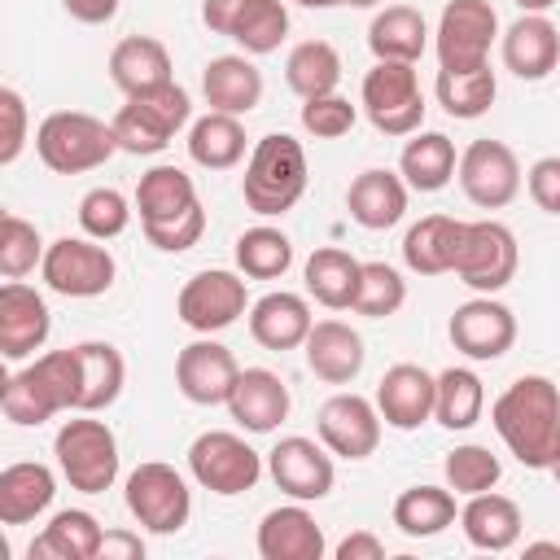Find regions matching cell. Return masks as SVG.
<instances>
[{"instance_id":"cell-31","label":"cell","mask_w":560,"mask_h":560,"mask_svg":"<svg viewBox=\"0 0 560 560\" xmlns=\"http://www.w3.org/2000/svg\"><path fill=\"white\" fill-rule=\"evenodd\" d=\"M521 525H525L521 508L508 494H494V490L468 494V503L459 512V529H464V538L477 551H508V547H516Z\"/></svg>"},{"instance_id":"cell-49","label":"cell","mask_w":560,"mask_h":560,"mask_svg":"<svg viewBox=\"0 0 560 560\" xmlns=\"http://www.w3.org/2000/svg\"><path fill=\"white\" fill-rule=\"evenodd\" d=\"M354 118H359V109H354L346 96H337V92L302 101V127H306L315 140H337V136H346V131L354 127Z\"/></svg>"},{"instance_id":"cell-47","label":"cell","mask_w":560,"mask_h":560,"mask_svg":"<svg viewBox=\"0 0 560 560\" xmlns=\"http://www.w3.org/2000/svg\"><path fill=\"white\" fill-rule=\"evenodd\" d=\"M44 241H39V228L26 223L22 214H4L0 219V271L4 280H22L31 276L39 262H44Z\"/></svg>"},{"instance_id":"cell-27","label":"cell","mask_w":560,"mask_h":560,"mask_svg":"<svg viewBox=\"0 0 560 560\" xmlns=\"http://www.w3.org/2000/svg\"><path fill=\"white\" fill-rule=\"evenodd\" d=\"M109 79L122 96H144L162 83H175L171 79V52L162 39L153 35H127L114 44L109 52Z\"/></svg>"},{"instance_id":"cell-20","label":"cell","mask_w":560,"mask_h":560,"mask_svg":"<svg viewBox=\"0 0 560 560\" xmlns=\"http://www.w3.org/2000/svg\"><path fill=\"white\" fill-rule=\"evenodd\" d=\"M433 398H438V376H429L420 363H394L376 385V411L398 433H411L424 420H433Z\"/></svg>"},{"instance_id":"cell-17","label":"cell","mask_w":560,"mask_h":560,"mask_svg":"<svg viewBox=\"0 0 560 560\" xmlns=\"http://www.w3.org/2000/svg\"><path fill=\"white\" fill-rule=\"evenodd\" d=\"M381 424L376 402L363 394H332L315 416L319 442L341 459H368L381 446Z\"/></svg>"},{"instance_id":"cell-19","label":"cell","mask_w":560,"mask_h":560,"mask_svg":"<svg viewBox=\"0 0 560 560\" xmlns=\"http://www.w3.org/2000/svg\"><path fill=\"white\" fill-rule=\"evenodd\" d=\"M52 332V315L39 289L22 284V280H4L0 284V354L9 363L31 359Z\"/></svg>"},{"instance_id":"cell-24","label":"cell","mask_w":560,"mask_h":560,"mask_svg":"<svg viewBox=\"0 0 560 560\" xmlns=\"http://www.w3.org/2000/svg\"><path fill=\"white\" fill-rule=\"evenodd\" d=\"M346 210L359 228L385 232L407 214V179L398 171H385V166L359 171L346 188Z\"/></svg>"},{"instance_id":"cell-3","label":"cell","mask_w":560,"mask_h":560,"mask_svg":"<svg viewBox=\"0 0 560 560\" xmlns=\"http://www.w3.org/2000/svg\"><path fill=\"white\" fill-rule=\"evenodd\" d=\"M35 153L52 175H83L105 166L118 153V140L109 122L83 109H57L35 127Z\"/></svg>"},{"instance_id":"cell-39","label":"cell","mask_w":560,"mask_h":560,"mask_svg":"<svg viewBox=\"0 0 560 560\" xmlns=\"http://www.w3.org/2000/svg\"><path fill=\"white\" fill-rule=\"evenodd\" d=\"M188 158L206 171H228L245 158V127L236 114H201L192 127H188Z\"/></svg>"},{"instance_id":"cell-1","label":"cell","mask_w":560,"mask_h":560,"mask_svg":"<svg viewBox=\"0 0 560 560\" xmlns=\"http://www.w3.org/2000/svg\"><path fill=\"white\" fill-rule=\"evenodd\" d=\"M503 446L525 468H551L560 455V385L529 372L516 376L490 407Z\"/></svg>"},{"instance_id":"cell-4","label":"cell","mask_w":560,"mask_h":560,"mask_svg":"<svg viewBox=\"0 0 560 560\" xmlns=\"http://www.w3.org/2000/svg\"><path fill=\"white\" fill-rule=\"evenodd\" d=\"M188 122H192V96L179 83H162L144 96H127V105L109 118L118 149L136 153V158L162 153L175 140V131Z\"/></svg>"},{"instance_id":"cell-12","label":"cell","mask_w":560,"mask_h":560,"mask_svg":"<svg viewBox=\"0 0 560 560\" xmlns=\"http://www.w3.org/2000/svg\"><path fill=\"white\" fill-rule=\"evenodd\" d=\"M249 306V289H245V276L241 271H223V267H210V271H197L184 280L179 298H175V315L192 328V332H223L232 328Z\"/></svg>"},{"instance_id":"cell-13","label":"cell","mask_w":560,"mask_h":560,"mask_svg":"<svg viewBox=\"0 0 560 560\" xmlns=\"http://www.w3.org/2000/svg\"><path fill=\"white\" fill-rule=\"evenodd\" d=\"M201 22L214 35L236 39L249 57H267L289 35V9L284 0H206Z\"/></svg>"},{"instance_id":"cell-25","label":"cell","mask_w":560,"mask_h":560,"mask_svg":"<svg viewBox=\"0 0 560 560\" xmlns=\"http://www.w3.org/2000/svg\"><path fill=\"white\" fill-rule=\"evenodd\" d=\"M324 547H328L324 529L298 499L289 508H271L258 521V556L262 560H319Z\"/></svg>"},{"instance_id":"cell-33","label":"cell","mask_w":560,"mask_h":560,"mask_svg":"<svg viewBox=\"0 0 560 560\" xmlns=\"http://www.w3.org/2000/svg\"><path fill=\"white\" fill-rule=\"evenodd\" d=\"M0 407H4V420L9 424H22V429H39L44 420H52L57 411H66L57 385L48 381L44 363H26L22 372L4 376V389H0Z\"/></svg>"},{"instance_id":"cell-23","label":"cell","mask_w":560,"mask_h":560,"mask_svg":"<svg viewBox=\"0 0 560 560\" xmlns=\"http://www.w3.org/2000/svg\"><path fill=\"white\" fill-rule=\"evenodd\" d=\"M302 350H306V368L328 385H350L363 372V359H368L363 337L341 319H315Z\"/></svg>"},{"instance_id":"cell-58","label":"cell","mask_w":560,"mask_h":560,"mask_svg":"<svg viewBox=\"0 0 560 560\" xmlns=\"http://www.w3.org/2000/svg\"><path fill=\"white\" fill-rule=\"evenodd\" d=\"M298 4H306V9H337V4H350V0H298Z\"/></svg>"},{"instance_id":"cell-21","label":"cell","mask_w":560,"mask_h":560,"mask_svg":"<svg viewBox=\"0 0 560 560\" xmlns=\"http://www.w3.org/2000/svg\"><path fill=\"white\" fill-rule=\"evenodd\" d=\"M228 411L241 429L271 433L289 420V385L271 368H241V376L228 394Z\"/></svg>"},{"instance_id":"cell-52","label":"cell","mask_w":560,"mask_h":560,"mask_svg":"<svg viewBox=\"0 0 560 560\" xmlns=\"http://www.w3.org/2000/svg\"><path fill=\"white\" fill-rule=\"evenodd\" d=\"M525 188H529V197H534L538 210L560 214V158H556V153H551V158H538V162L525 171Z\"/></svg>"},{"instance_id":"cell-37","label":"cell","mask_w":560,"mask_h":560,"mask_svg":"<svg viewBox=\"0 0 560 560\" xmlns=\"http://www.w3.org/2000/svg\"><path fill=\"white\" fill-rule=\"evenodd\" d=\"M359 271H363V262L354 258V254H346V249H337V245H324V249H315L311 258H306V293L319 302V306H328V311H346V306H354V293H359Z\"/></svg>"},{"instance_id":"cell-7","label":"cell","mask_w":560,"mask_h":560,"mask_svg":"<svg viewBox=\"0 0 560 560\" xmlns=\"http://www.w3.org/2000/svg\"><path fill=\"white\" fill-rule=\"evenodd\" d=\"M188 472L201 490L210 494H245L254 490V481L262 477V455L241 438V433H228V429H206L192 438L188 446Z\"/></svg>"},{"instance_id":"cell-57","label":"cell","mask_w":560,"mask_h":560,"mask_svg":"<svg viewBox=\"0 0 560 560\" xmlns=\"http://www.w3.org/2000/svg\"><path fill=\"white\" fill-rule=\"evenodd\" d=\"M525 551H529V556H538V551H551V556H560V542H525Z\"/></svg>"},{"instance_id":"cell-36","label":"cell","mask_w":560,"mask_h":560,"mask_svg":"<svg viewBox=\"0 0 560 560\" xmlns=\"http://www.w3.org/2000/svg\"><path fill=\"white\" fill-rule=\"evenodd\" d=\"M79 407L74 411H105L118 402L127 385V363L109 341H79Z\"/></svg>"},{"instance_id":"cell-45","label":"cell","mask_w":560,"mask_h":560,"mask_svg":"<svg viewBox=\"0 0 560 560\" xmlns=\"http://www.w3.org/2000/svg\"><path fill=\"white\" fill-rule=\"evenodd\" d=\"M442 472H446V486H451L455 494L468 499V494H486V490H494L499 477H503V464H499V455H490V446L464 442V446L446 451Z\"/></svg>"},{"instance_id":"cell-6","label":"cell","mask_w":560,"mask_h":560,"mask_svg":"<svg viewBox=\"0 0 560 560\" xmlns=\"http://www.w3.org/2000/svg\"><path fill=\"white\" fill-rule=\"evenodd\" d=\"M363 114L381 136H416L424 122V96L411 61H376L363 74Z\"/></svg>"},{"instance_id":"cell-53","label":"cell","mask_w":560,"mask_h":560,"mask_svg":"<svg viewBox=\"0 0 560 560\" xmlns=\"http://www.w3.org/2000/svg\"><path fill=\"white\" fill-rule=\"evenodd\" d=\"M140 556H144V538L140 534H131V529H105L96 560H140Z\"/></svg>"},{"instance_id":"cell-9","label":"cell","mask_w":560,"mask_h":560,"mask_svg":"<svg viewBox=\"0 0 560 560\" xmlns=\"http://www.w3.org/2000/svg\"><path fill=\"white\" fill-rule=\"evenodd\" d=\"M499 39V13L490 0H446L433 48L442 70H481L490 66V44Z\"/></svg>"},{"instance_id":"cell-50","label":"cell","mask_w":560,"mask_h":560,"mask_svg":"<svg viewBox=\"0 0 560 560\" xmlns=\"http://www.w3.org/2000/svg\"><path fill=\"white\" fill-rule=\"evenodd\" d=\"M140 228H144V241H149L153 249H162V254H184V249H192V245L201 241V232H206V210L192 206V210L179 214V219H166V223H140Z\"/></svg>"},{"instance_id":"cell-32","label":"cell","mask_w":560,"mask_h":560,"mask_svg":"<svg viewBox=\"0 0 560 560\" xmlns=\"http://www.w3.org/2000/svg\"><path fill=\"white\" fill-rule=\"evenodd\" d=\"M101 538H105V525L92 512L66 508L44 525V534L26 547V556L31 560H96Z\"/></svg>"},{"instance_id":"cell-10","label":"cell","mask_w":560,"mask_h":560,"mask_svg":"<svg viewBox=\"0 0 560 560\" xmlns=\"http://www.w3.org/2000/svg\"><path fill=\"white\" fill-rule=\"evenodd\" d=\"M516 262H521V249H516V236H512L508 223H499V219L464 223L459 254H455V276L468 289H477V293L508 289L512 276H516Z\"/></svg>"},{"instance_id":"cell-29","label":"cell","mask_w":560,"mask_h":560,"mask_svg":"<svg viewBox=\"0 0 560 560\" xmlns=\"http://www.w3.org/2000/svg\"><path fill=\"white\" fill-rule=\"evenodd\" d=\"M52 494H57V477L48 464L39 459L9 464L0 472V525H31L39 512L52 508Z\"/></svg>"},{"instance_id":"cell-38","label":"cell","mask_w":560,"mask_h":560,"mask_svg":"<svg viewBox=\"0 0 560 560\" xmlns=\"http://www.w3.org/2000/svg\"><path fill=\"white\" fill-rule=\"evenodd\" d=\"M197 201V188H192V175L179 171V166H153L140 175L136 184V210H140V223H166V219H179L188 214Z\"/></svg>"},{"instance_id":"cell-18","label":"cell","mask_w":560,"mask_h":560,"mask_svg":"<svg viewBox=\"0 0 560 560\" xmlns=\"http://www.w3.org/2000/svg\"><path fill=\"white\" fill-rule=\"evenodd\" d=\"M267 472H271V481L289 494V499H298V503H315V499H324L328 490H332V481H337V468H332V455L319 446V442H311V438H280L271 451H267Z\"/></svg>"},{"instance_id":"cell-28","label":"cell","mask_w":560,"mask_h":560,"mask_svg":"<svg viewBox=\"0 0 560 560\" xmlns=\"http://www.w3.org/2000/svg\"><path fill=\"white\" fill-rule=\"evenodd\" d=\"M201 96H206L210 109L241 118L262 101V74L249 57H236V52L210 57L206 70H201Z\"/></svg>"},{"instance_id":"cell-2","label":"cell","mask_w":560,"mask_h":560,"mask_svg":"<svg viewBox=\"0 0 560 560\" xmlns=\"http://www.w3.org/2000/svg\"><path fill=\"white\" fill-rule=\"evenodd\" d=\"M306 149L302 140H293L289 131H271L254 144L249 162H245V179H241V197L254 214L276 219L284 210H293L306 192Z\"/></svg>"},{"instance_id":"cell-54","label":"cell","mask_w":560,"mask_h":560,"mask_svg":"<svg viewBox=\"0 0 560 560\" xmlns=\"http://www.w3.org/2000/svg\"><path fill=\"white\" fill-rule=\"evenodd\" d=\"M381 556H385V547H381V538L368 534V529H354V534H346V538L337 542V560H381Z\"/></svg>"},{"instance_id":"cell-26","label":"cell","mask_w":560,"mask_h":560,"mask_svg":"<svg viewBox=\"0 0 560 560\" xmlns=\"http://www.w3.org/2000/svg\"><path fill=\"white\" fill-rule=\"evenodd\" d=\"M311 306L302 293H289V289H276V293H262L254 306H249V337L262 346V350H298L311 332Z\"/></svg>"},{"instance_id":"cell-43","label":"cell","mask_w":560,"mask_h":560,"mask_svg":"<svg viewBox=\"0 0 560 560\" xmlns=\"http://www.w3.org/2000/svg\"><path fill=\"white\" fill-rule=\"evenodd\" d=\"M494 92H499V83H494V70L490 66H481V70H438V79H433L438 105L451 118H464V122L490 114Z\"/></svg>"},{"instance_id":"cell-40","label":"cell","mask_w":560,"mask_h":560,"mask_svg":"<svg viewBox=\"0 0 560 560\" xmlns=\"http://www.w3.org/2000/svg\"><path fill=\"white\" fill-rule=\"evenodd\" d=\"M486 411V385L472 368H446L438 372V398H433V420L451 433H464L481 420Z\"/></svg>"},{"instance_id":"cell-8","label":"cell","mask_w":560,"mask_h":560,"mask_svg":"<svg viewBox=\"0 0 560 560\" xmlns=\"http://www.w3.org/2000/svg\"><path fill=\"white\" fill-rule=\"evenodd\" d=\"M127 512L149 534H179L192 516V490L184 472H175L162 459H149L127 477Z\"/></svg>"},{"instance_id":"cell-51","label":"cell","mask_w":560,"mask_h":560,"mask_svg":"<svg viewBox=\"0 0 560 560\" xmlns=\"http://www.w3.org/2000/svg\"><path fill=\"white\" fill-rule=\"evenodd\" d=\"M0 166H13L26 149V101L18 88H0Z\"/></svg>"},{"instance_id":"cell-41","label":"cell","mask_w":560,"mask_h":560,"mask_svg":"<svg viewBox=\"0 0 560 560\" xmlns=\"http://www.w3.org/2000/svg\"><path fill=\"white\" fill-rule=\"evenodd\" d=\"M394 525L407 538H433L455 525V494L451 486H411L394 499Z\"/></svg>"},{"instance_id":"cell-16","label":"cell","mask_w":560,"mask_h":560,"mask_svg":"<svg viewBox=\"0 0 560 560\" xmlns=\"http://www.w3.org/2000/svg\"><path fill=\"white\" fill-rule=\"evenodd\" d=\"M236 376H241L236 354H232L223 341L206 337V332H201L197 341H188V346L175 354V385H179V394H184L188 402H197V407H219V402H228Z\"/></svg>"},{"instance_id":"cell-5","label":"cell","mask_w":560,"mask_h":560,"mask_svg":"<svg viewBox=\"0 0 560 560\" xmlns=\"http://www.w3.org/2000/svg\"><path fill=\"white\" fill-rule=\"evenodd\" d=\"M52 455L61 477L79 494H105L118 481V438L105 420H92V411H79L57 429Z\"/></svg>"},{"instance_id":"cell-11","label":"cell","mask_w":560,"mask_h":560,"mask_svg":"<svg viewBox=\"0 0 560 560\" xmlns=\"http://www.w3.org/2000/svg\"><path fill=\"white\" fill-rule=\"evenodd\" d=\"M39 276L52 293L61 298H101L114 289L118 262L105 245H96L92 236H61L44 249Z\"/></svg>"},{"instance_id":"cell-22","label":"cell","mask_w":560,"mask_h":560,"mask_svg":"<svg viewBox=\"0 0 560 560\" xmlns=\"http://www.w3.org/2000/svg\"><path fill=\"white\" fill-rule=\"evenodd\" d=\"M556 61H560V31L547 13H521L503 31V66L516 79L538 83L556 70Z\"/></svg>"},{"instance_id":"cell-35","label":"cell","mask_w":560,"mask_h":560,"mask_svg":"<svg viewBox=\"0 0 560 560\" xmlns=\"http://www.w3.org/2000/svg\"><path fill=\"white\" fill-rule=\"evenodd\" d=\"M368 48L376 61H420V52L429 48V26L424 13L411 4H385L372 26H368Z\"/></svg>"},{"instance_id":"cell-59","label":"cell","mask_w":560,"mask_h":560,"mask_svg":"<svg viewBox=\"0 0 560 560\" xmlns=\"http://www.w3.org/2000/svg\"><path fill=\"white\" fill-rule=\"evenodd\" d=\"M372 4H381V0H350V9H372Z\"/></svg>"},{"instance_id":"cell-42","label":"cell","mask_w":560,"mask_h":560,"mask_svg":"<svg viewBox=\"0 0 560 560\" xmlns=\"http://www.w3.org/2000/svg\"><path fill=\"white\" fill-rule=\"evenodd\" d=\"M284 83L302 101L337 92V83H341V57H337V48L328 39H302L289 52V61H284Z\"/></svg>"},{"instance_id":"cell-60","label":"cell","mask_w":560,"mask_h":560,"mask_svg":"<svg viewBox=\"0 0 560 560\" xmlns=\"http://www.w3.org/2000/svg\"><path fill=\"white\" fill-rule=\"evenodd\" d=\"M547 472H551V477H556V481H560V455H556V464H551V468H547Z\"/></svg>"},{"instance_id":"cell-30","label":"cell","mask_w":560,"mask_h":560,"mask_svg":"<svg viewBox=\"0 0 560 560\" xmlns=\"http://www.w3.org/2000/svg\"><path fill=\"white\" fill-rule=\"evenodd\" d=\"M459 236H464V219L424 214V219L411 223L407 236H402V262H407L416 276H446V271H455Z\"/></svg>"},{"instance_id":"cell-46","label":"cell","mask_w":560,"mask_h":560,"mask_svg":"<svg viewBox=\"0 0 560 560\" xmlns=\"http://www.w3.org/2000/svg\"><path fill=\"white\" fill-rule=\"evenodd\" d=\"M407 302V280L398 276V267L389 262H363L359 271V293H354V315H368V319H385V315H398Z\"/></svg>"},{"instance_id":"cell-55","label":"cell","mask_w":560,"mask_h":560,"mask_svg":"<svg viewBox=\"0 0 560 560\" xmlns=\"http://www.w3.org/2000/svg\"><path fill=\"white\" fill-rule=\"evenodd\" d=\"M118 4H122V0H61V9H66L74 22H83V26L109 22V18L118 13Z\"/></svg>"},{"instance_id":"cell-44","label":"cell","mask_w":560,"mask_h":560,"mask_svg":"<svg viewBox=\"0 0 560 560\" xmlns=\"http://www.w3.org/2000/svg\"><path fill=\"white\" fill-rule=\"evenodd\" d=\"M293 267V241L280 228H245L236 236V271L249 280H280Z\"/></svg>"},{"instance_id":"cell-14","label":"cell","mask_w":560,"mask_h":560,"mask_svg":"<svg viewBox=\"0 0 560 560\" xmlns=\"http://www.w3.org/2000/svg\"><path fill=\"white\" fill-rule=\"evenodd\" d=\"M464 197L481 210H503L516 201L521 192V162L503 140H472L459 153V171H455Z\"/></svg>"},{"instance_id":"cell-34","label":"cell","mask_w":560,"mask_h":560,"mask_svg":"<svg viewBox=\"0 0 560 560\" xmlns=\"http://www.w3.org/2000/svg\"><path fill=\"white\" fill-rule=\"evenodd\" d=\"M455 171H459V153H455V140L446 131H416L402 144L398 175L407 179V188L438 192V188H446L455 179Z\"/></svg>"},{"instance_id":"cell-15","label":"cell","mask_w":560,"mask_h":560,"mask_svg":"<svg viewBox=\"0 0 560 560\" xmlns=\"http://www.w3.org/2000/svg\"><path fill=\"white\" fill-rule=\"evenodd\" d=\"M446 332L459 354H468L477 363H494L516 341V315L503 302H494L490 293H481V298H468L464 306H455Z\"/></svg>"},{"instance_id":"cell-56","label":"cell","mask_w":560,"mask_h":560,"mask_svg":"<svg viewBox=\"0 0 560 560\" xmlns=\"http://www.w3.org/2000/svg\"><path fill=\"white\" fill-rule=\"evenodd\" d=\"M551 4H556V0H516V9H521V13H547Z\"/></svg>"},{"instance_id":"cell-48","label":"cell","mask_w":560,"mask_h":560,"mask_svg":"<svg viewBox=\"0 0 560 560\" xmlns=\"http://www.w3.org/2000/svg\"><path fill=\"white\" fill-rule=\"evenodd\" d=\"M127 223H131V206H127V197L118 188H92V192H83V201H79V228H83V236L114 241V236L127 232Z\"/></svg>"}]
</instances>
